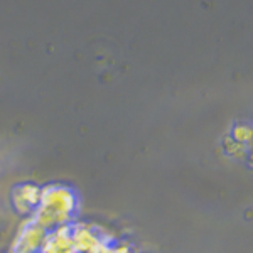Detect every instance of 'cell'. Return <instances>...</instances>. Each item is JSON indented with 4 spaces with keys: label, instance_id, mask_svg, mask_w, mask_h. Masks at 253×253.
I'll list each match as a JSON object with an SVG mask.
<instances>
[{
    "label": "cell",
    "instance_id": "cell-6",
    "mask_svg": "<svg viewBox=\"0 0 253 253\" xmlns=\"http://www.w3.org/2000/svg\"><path fill=\"white\" fill-rule=\"evenodd\" d=\"M226 150H228V154H231V156L242 157L243 152H245V147H243V144H240V142H236V140H228L226 142Z\"/></svg>",
    "mask_w": 253,
    "mask_h": 253
},
{
    "label": "cell",
    "instance_id": "cell-3",
    "mask_svg": "<svg viewBox=\"0 0 253 253\" xmlns=\"http://www.w3.org/2000/svg\"><path fill=\"white\" fill-rule=\"evenodd\" d=\"M41 193H42V187H39L34 182H24V184L14 187L12 191L14 210L22 216H32L41 203Z\"/></svg>",
    "mask_w": 253,
    "mask_h": 253
},
{
    "label": "cell",
    "instance_id": "cell-7",
    "mask_svg": "<svg viewBox=\"0 0 253 253\" xmlns=\"http://www.w3.org/2000/svg\"><path fill=\"white\" fill-rule=\"evenodd\" d=\"M108 253H132V252H130V248L125 247V245H113Z\"/></svg>",
    "mask_w": 253,
    "mask_h": 253
},
{
    "label": "cell",
    "instance_id": "cell-2",
    "mask_svg": "<svg viewBox=\"0 0 253 253\" xmlns=\"http://www.w3.org/2000/svg\"><path fill=\"white\" fill-rule=\"evenodd\" d=\"M46 235H47V231L44 230V228L41 226V224L36 221L32 216H27V218L24 219V223L19 226V231H17L15 240H14L12 253L14 252L39 253Z\"/></svg>",
    "mask_w": 253,
    "mask_h": 253
},
{
    "label": "cell",
    "instance_id": "cell-4",
    "mask_svg": "<svg viewBox=\"0 0 253 253\" xmlns=\"http://www.w3.org/2000/svg\"><path fill=\"white\" fill-rule=\"evenodd\" d=\"M73 248V224H63L49 230L39 253H66Z\"/></svg>",
    "mask_w": 253,
    "mask_h": 253
},
{
    "label": "cell",
    "instance_id": "cell-8",
    "mask_svg": "<svg viewBox=\"0 0 253 253\" xmlns=\"http://www.w3.org/2000/svg\"><path fill=\"white\" fill-rule=\"evenodd\" d=\"M14 253H22V252H14Z\"/></svg>",
    "mask_w": 253,
    "mask_h": 253
},
{
    "label": "cell",
    "instance_id": "cell-5",
    "mask_svg": "<svg viewBox=\"0 0 253 253\" xmlns=\"http://www.w3.org/2000/svg\"><path fill=\"white\" fill-rule=\"evenodd\" d=\"M233 137L236 142L245 144V142H252L253 140V128L248 125H238L233 130Z\"/></svg>",
    "mask_w": 253,
    "mask_h": 253
},
{
    "label": "cell",
    "instance_id": "cell-1",
    "mask_svg": "<svg viewBox=\"0 0 253 253\" xmlns=\"http://www.w3.org/2000/svg\"><path fill=\"white\" fill-rule=\"evenodd\" d=\"M78 210V196L68 186L51 184L42 187L41 203L32 218L46 231L63 224H71Z\"/></svg>",
    "mask_w": 253,
    "mask_h": 253
}]
</instances>
